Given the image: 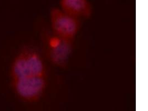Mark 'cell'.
<instances>
[{
  "mask_svg": "<svg viewBox=\"0 0 148 111\" xmlns=\"http://www.w3.org/2000/svg\"><path fill=\"white\" fill-rule=\"evenodd\" d=\"M12 88L23 101L35 103L44 95L48 84L47 67L40 52L31 47L21 50L11 68Z\"/></svg>",
  "mask_w": 148,
  "mask_h": 111,
  "instance_id": "1",
  "label": "cell"
},
{
  "mask_svg": "<svg viewBox=\"0 0 148 111\" xmlns=\"http://www.w3.org/2000/svg\"><path fill=\"white\" fill-rule=\"evenodd\" d=\"M49 21L51 32L67 41L73 42L81 29V20L65 13L60 8L51 10Z\"/></svg>",
  "mask_w": 148,
  "mask_h": 111,
  "instance_id": "2",
  "label": "cell"
},
{
  "mask_svg": "<svg viewBox=\"0 0 148 111\" xmlns=\"http://www.w3.org/2000/svg\"><path fill=\"white\" fill-rule=\"evenodd\" d=\"M46 38V47L49 59L56 66L64 68L71 55L73 42L64 40L52 32Z\"/></svg>",
  "mask_w": 148,
  "mask_h": 111,
  "instance_id": "3",
  "label": "cell"
},
{
  "mask_svg": "<svg viewBox=\"0 0 148 111\" xmlns=\"http://www.w3.org/2000/svg\"><path fill=\"white\" fill-rule=\"evenodd\" d=\"M60 6L63 12L80 20L90 17L93 12L88 0H60Z\"/></svg>",
  "mask_w": 148,
  "mask_h": 111,
  "instance_id": "4",
  "label": "cell"
}]
</instances>
